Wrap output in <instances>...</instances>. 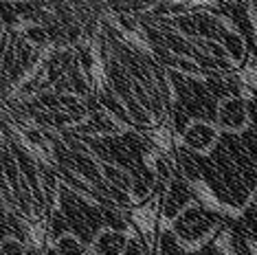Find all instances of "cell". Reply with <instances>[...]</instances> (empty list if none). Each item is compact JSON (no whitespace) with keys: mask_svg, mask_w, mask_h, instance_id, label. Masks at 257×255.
I'll return each instance as SVG.
<instances>
[{"mask_svg":"<svg viewBox=\"0 0 257 255\" xmlns=\"http://www.w3.org/2000/svg\"><path fill=\"white\" fill-rule=\"evenodd\" d=\"M248 101L244 97L229 95L218 103V123L224 130H239L248 123Z\"/></svg>","mask_w":257,"mask_h":255,"instance_id":"obj_1","label":"cell"},{"mask_svg":"<svg viewBox=\"0 0 257 255\" xmlns=\"http://www.w3.org/2000/svg\"><path fill=\"white\" fill-rule=\"evenodd\" d=\"M253 11L257 14V0H253Z\"/></svg>","mask_w":257,"mask_h":255,"instance_id":"obj_2","label":"cell"}]
</instances>
